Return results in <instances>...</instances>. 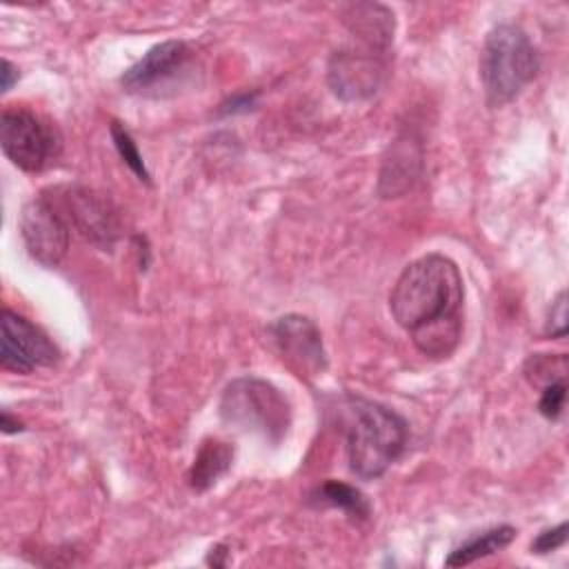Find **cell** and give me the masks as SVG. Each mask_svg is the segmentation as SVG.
Returning a JSON list of instances; mask_svg holds the SVG:
<instances>
[{"instance_id":"cell-17","label":"cell","mask_w":569,"mask_h":569,"mask_svg":"<svg viewBox=\"0 0 569 569\" xmlns=\"http://www.w3.org/2000/svg\"><path fill=\"white\" fill-rule=\"evenodd\" d=\"M565 396H567L565 380L545 385L542 396H540V402H538L540 413L547 416V418H558V416L562 413V407H565Z\"/></svg>"},{"instance_id":"cell-3","label":"cell","mask_w":569,"mask_h":569,"mask_svg":"<svg viewBox=\"0 0 569 569\" xmlns=\"http://www.w3.org/2000/svg\"><path fill=\"white\" fill-rule=\"evenodd\" d=\"M536 73V47L520 27L505 22L487 33L480 53V78L491 107L511 102Z\"/></svg>"},{"instance_id":"cell-5","label":"cell","mask_w":569,"mask_h":569,"mask_svg":"<svg viewBox=\"0 0 569 569\" xmlns=\"http://www.w3.org/2000/svg\"><path fill=\"white\" fill-rule=\"evenodd\" d=\"M4 156L22 171L44 169L62 147L58 129L27 109H4L0 116Z\"/></svg>"},{"instance_id":"cell-12","label":"cell","mask_w":569,"mask_h":569,"mask_svg":"<svg viewBox=\"0 0 569 569\" xmlns=\"http://www.w3.org/2000/svg\"><path fill=\"white\" fill-rule=\"evenodd\" d=\"M233 449L222 440H204L196 453V460L189 471V485L196 491H204L231 467Z\"/></svg>"},{"instance_id":"cell-21","label":"cell","mask_w":569,"mask_h":569,"mask_svg":"<svg viewBox=\"0 0 569 569\" xmlns=\"http://www.w3.org/2000/svg\"><path fill=\"white\" fill-rule=\"evenodd\" d=\"M0 76H2V82H0V89H2V93L4 91H9L11 89V84L18 80V69L4 58L2 60V64H0Z\"/></svg>"},{"instance_id":"cell-19","label":"cell","mask_w":569,"mask_h":569,"mask_svg":"<svg viewBox=\"0 0 569 569\" xmlns=\"http://www.w3.org/2000/svg\"><path fill=\"white\" fill-rule=\"evenodd\" d=\"M565 540H567V522H560L558 527L538 533V538L531 542V551L549 553V551H556L558 547H562Z\"/></svg>"},{"instance_id":"cell-2","label":"cell","mask_w":569,"mask_h":569,"mask_svg":"<svg viewBox=\"0 0 569 569\" xmlns=\"http://www.w3.org/2000/svg\"><path fill=\"white\" fill-rule=\"evenodd\" d=\"M347 425V456L356 476L380 478L402 453L407 442L405 420L385 405L351 398Z\"/></svg>"},{"instance_id":"cell-4","label":"cell","mask_w":569,"mask_h":569,"mask_svg":"<svg viewBox=\"0 0 569 569\" xmlns=\"http://www.w3.org/2000/svg\"><path fill=\"white\" fill-rule=\"evenodd\" d=\"M220 416L227 425L262 433L280 442L291 422V409L278 387L262 378H236L220 398Z\"/></svg>"},{"instance_id":"cell-9","label":"cell","mask_w":569,"mask_h":569,"mask_svg":"<svg viewBox=\"0 0 569 569\" xmlns=\"http://www.w3.org/2000/svg\"><path fill=\"white\" fill-rule=\"evenodd\" d=\"M69 224L60 216V211L51 204L47 196H40L22 209L20 216V236L31 253L40 264L56 267L69 247Z\"/></svg>"},{"instance_id":"cell-13","label":"cell","mask_w":569,"mask_h":569,"mask_svg":"<svg viewBox=\"0 0 569 569\" xmlns=\"http://www.w3.org/2000/svg\"><path fill=\"white\" fill-rule=\"evenodd\" d=\"M516 536V529L509 527V525H500V527H493L489 531H482L480 536L467 540L465 545H460L458 549H453L445 565L447 567H465V565H471L480 558H487V556H493L496 551L505 549Z\"/></svg>"},{"instance_id":"cell-15","label":"cell","mask_w":569,"mask_h":569,"mask_svg":"<svg viewBox=\"0 0 569 569\" xmlns=\"http://www.w3.org/2000/svg\"><path fill=\"white\" fill-rule=\"evenodd\" d=\"M111 138H113V144H116V149H118L122 162H124L140 180L149 182V171H147V167H144V162H142V156H140V151H138V147H136V142H133V138H131V133H129L120 122H111Z\"/></svg>"},{"instance_id":"cell-16","label":"cell","mask_w":569,"mask_h":569,"mask_svg":"<svg viewBox=\"0 0 569 569\" xmlns=\"http://www.w3.org/2000/svg\"><path fill=\"white\" fill-rule=\"evenodd\" d=\"M531 371L529 378L533 382H542V385H551V382H560L565 380L567 373V358L565 356H536L529 360Z\"/></svg>"},{"instance_id":"cell-18","label":"cell","mask_w":569,"mask_h":569,"mask_svg":"<svg viewBox=\"0 0 569 569\" xmlns=\"http://www.w3.org/2000/svg\"><path fill=\"white\" fill-rule=\"evenodd\" d=\"M547 333L551 338H562L567 333V293L560 291L556 300L551 302L549 311V322H547Z\"/></svg>"},{"instance_id":"cell-11","label":"cell","mask_w":569,"mask_h":569,"mask_svg":"<svg viewBox=\"0 0 569 569\" xmlns=\"http://www.w3.org/2000/svg\"><path fill=\"white\" fill-rule=\"evenodd\" d=\"M378 49H342L336 51L329 60V87L342 100H365L373 96L382 82V60L376 53Z\"/></svg>"},{"instance_id":"cell-8","label":"cell","mask_w":569,"mask_h":569,"mask_svg":"<svg viewBox=\"0 0 569 569\" xmlns=\"http://www.w3.org/2000/svg\"><path fill=\"white\" fill-rule=\"evenodd\" d=\"M58 358L56 345L49 336L18 316L11 309L2 311V338H0V365L13 373H31L38 367H49Z\"/></svg>"},{"instance_id":"cell-20","label":"cell","mask_w":569,"mask_h":569,"mask_svg":"<svg viewBox=\"0 0 569 569\" xmlns=\"http://www.w3.org/2000/svg\"><path fill=\"white\" fill-rule=\"evenodd\" d=\"M253 100H256V96L251 93H242V96H236V98H231L229 102H224L222 104V113H240V111H249L251 107H253Z\"/></svg>"},{"instance_id":"cell-10","label":"cell","mask_w":569,"mask_h":569,"mask_svg":"<svg viewBox=\"0 0 569 569\" xmlns=\"http://www.w3.org/2000/svg\"><path fill=\"white\" fill-rule=\"evenodd\" d=\"M271 338L280 358L298 371V376H316L327 367L322 336L305 316H282L271 327Z\"/></svg>"},{"instance_id":"cell-7","label":"cell","mask_w":569,"mask_h":569,"mask_svg":"<svg viewBox=\"0 0 569 569\" xmlns=\"http://www.w3.org/2000/svg\"><path fill=\"white\" fill-rule=\"evenodd\" d=\"M193 51L182 40H167L151 47L136 64H131L120 84L129 93L138 96H162L164 89H171L173 82L182 78L189 69Z\"/></svg>"},{"instance_id":"cell-22","label":"cell","mask_w":569,"mask_h":569,"mask_svg":"<svg viewBox=\"0 0 569 569\" xmlns=\"http://www.w3.org/2000/svg\"><path fill=\"white\" fill-rule=\"evenodd\" d=\"M0 427L4 433H16V431H22V425L18 420H13L9 416V411H2V418H0Z\"/></svg>"},{"instance_id":"cell-1","label":"cell","mask_w":569,"mask_h":569,"mask_svg":"<svg viewBox=\"0 0 569 569\" xmlns=\"http://www.w3.org/2000/svg\"><path fill=\"white\" fill-rule=\"evenodd\" d=\"M462 298L465 287L456 262L429 253L402 269L391 289L389 309L420 353L447 358L460 342Z\"/></svg>"},{"instance_id":"cell-6","label":"cell","mask_w":569,"mask_h":569,"mask_svg":"<svg viewBox=\"0 0 569 569\" xmlns=\"http://www.w3.org/2000/svg\"><path fill=\"white\" fill-rule=\"evenodd\" d=\"M51 204L67 220L69 229H76L84 240L98 249H111L120 236V218L111 200L89 187L67 184L51 189Z\"/></svg>"},{"instance_id":"cell-14","label":"cell","mask_w":569,"mask_h":569,"mask_svg":"<svg viewBox=\"0 0 569 569\" xmlns=\"http://www.w3.org/2000/svg\"><path fill=\"white\" fill-rule=\"evenodd\" d=\"M316 498L322 502V505H329V507H338L342 509L345 513L353 516V518H367L369 516V502L367 498L345 485V482H338V480H327L322 487H318L316 491Z\"/></svg>"}]
</instances>
